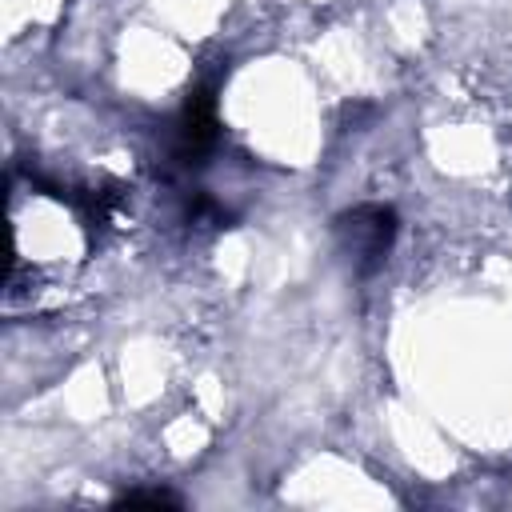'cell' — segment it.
<instances>
[{"label":"cell","mask_w":512,"mask_h":512,"mask_svg":"<svg viewBox=\"0 0 512 512\" xmlns=\"http://www.w3.org/2000/svg\"><path fill=\"white\" fill-rule=\"evenodd\" d=\"M396 240V212L388 204H356L336 216V244L348 256L352 272L372 276Z\"/></svg>","instance_id":"obj_1"},{"label":"cell","mask_w":512,"mask_h":512,"mask_svg":"<svg viewBox=\"0 0 512 512\" xmlns=\"http://www.w3.org/2000/svg\"><path fill=\"white\" fill-rule=\"evenodd\" d=\"M212 148H216V104L208 88H196L184 100V112L176 120V160L200 164Z\"/></svg>","instance_id":"obj_2"},{"label":"cell","mask_w":512,"mask_h":512,"mask_svg":"<svg viewBox=\"0 0 512 512\" xmlns=\"http://www.w3.org/2000/svg\"><path fill=\"white\" fill-rule=\"evenodd\" d=\"M120 504H148V508H176L180 500H176L172 492H164V488H132V492H124V496H120Z\"/></svg>","instance_id":"obj_3"}]
</instances>
